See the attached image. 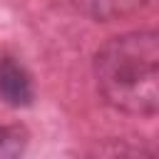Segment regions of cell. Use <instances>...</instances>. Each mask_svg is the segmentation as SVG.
Instances as JSON below:
<instances>
[{
	"label": "cell",
	"mask_w": 159,
	"mask_h": 159,
	"mask_svg": "<svg viewBox=\"0 0 159 159\" xmlns=\"http://www.w3.org/2000/svg\"><path fill=\"white\" fill-rule=\"evenodd\" d=\"M97 89L119 112L154 117L159 107V37L154 30L124 32L94 55Z\"/></svg>",
	"instance_id": "obj_1"
},
{
	"label": "cell",
	"mask_w": 159,
	"mask_h": 159,
	"mask_svg": "<svg viewBox=\"0 0 159 159\" xmlns=\"http://www.w3.org/2000/svg\"><path fill=\"white\" fill-rule=\"evenodd\" d=\"M0 99L10 107H27L35 99L30 72L10 55L0 57Z\"/></svg>",
	"instance_id": "obj_2"
},
{
	"label": "cell",
	"mask_w": 159,
	"mask_h": 159,
	"mask_svg": "<svg viewBox=\"0 0 159 159\" xmlns=\"http://www.w3.org/2000/svg\"><path fill=\"white\" fill-rule=\"evenodd\" d=\"M75 5L99 22H112L142 12L152 5V0H75Z\"/></svg>",
	"instance_id": "obj_3"
},
{
	"label": "cell",
	"mask_w": 159,
	"mask_h": 159,
	"mask_svg": "<svg viewBox=\"0 0 159 159\" xmlns=\"http://www.w3.org/2000/svg\"><path fill=\"white\" fill-rule=\"evenodd\" d=\"M87 159H154V154H152L144 144H134V142H129V139H117V137H112V139L97 142V144L89 149Z\"/></svg>",
	"instance_id": "obj_4"
},
{
	"label": "cell",
	"mask_w": 159,
	"mask_h": 159,
	"mask_svg": "<svg viewBox=\"0 0 159 159\" xmlns=\"http://www.w3.org/2000/svg\"><path fill=\"white\" fill-rule=\"evenodd\" d=\"M27 129L20 124L0 127V159H20L27 149Z\"/></svg>",
	"instance_id": "obj_5"
}]
</instances>
